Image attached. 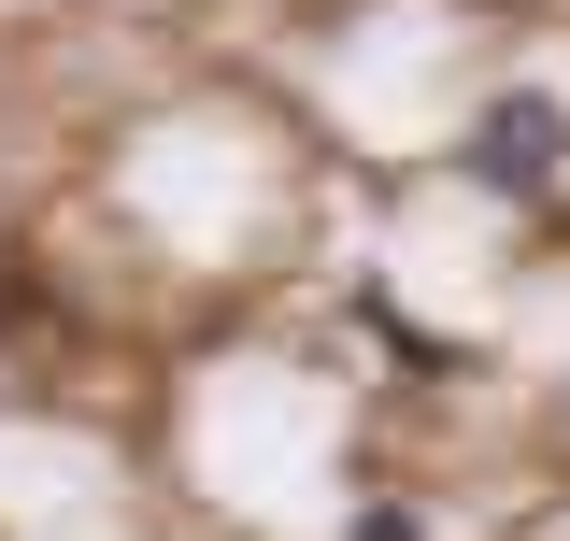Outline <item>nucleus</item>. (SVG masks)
<instances>
[{
  "label": "nucleus",
  "mask_w": 570,
  "mask_h": 541,
  "mask_svg": "<svg viewBox=\"0 0 570 541\" xmlns=\"http://www.w3.org/2000/svg\"><path fill=\"white\" fill-rule=\"evenodd\" d=\"M356 541H414V513H356Z\"/></svg>",
  "instance_id": "f03ea898"
},
{
  "label": "nucleus",
  "mask_w": 570,
  "mask_h": 541,
  "mask_svg": "<svg viewBox=\"0 0 570 541\" xmlns=\"http://www.w3.org/2000/svg\"><path fill=\"white\" fill-rule=\"evenodd\" d=\"M456 157H471V186H499V200H542V186L570 171V100L499 86L485 115H471V142H456Z\"/></svg>",
  "instance_id": "f257e3e1"
}]
</instances>
